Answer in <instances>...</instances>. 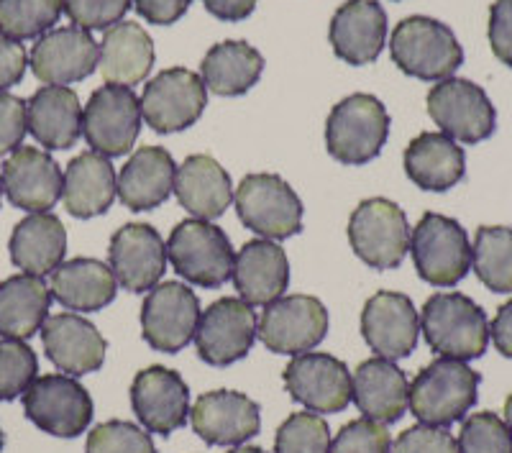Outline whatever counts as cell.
Masks as SVG:
<instances>
[{
	"label": "cell",
	"instance_id": "cell-1",
	"mask_svg": "<svg viewBox=\"0 0 512 453\" xmlns=\"http://www.w3.org/2000/svg\"><path fill=\"white\" fill-rule=\"evenodd\" d=\"M425 343L443 359L472 361L487 351L489 320L472 297L461 292H436L420 315Z\"/></svg>",
	"mask_w": 512,
	"mask_h": 453
},
{
	"label": "cell",
	"instance_id": "cell-2",
	"mask_svg": "<svg viewBox=\"0 0 512 453\" xmlns=\"http://www.w3.org/2000/svg\"><path fill=\"white\" fill-rule=\"evenodd\" d=\"M479 377L472 366L459 359H436L420 369L408 390L410 413L423 425H446L464 420L477 405Z\"/></svg>",
	"mask_w": 512,
	"mask_h": 453
},
{
	"label": "cell",
	"instance_id": "cell-3",
	"mask_svg": "<svg viewBox=\"0 0 512 453\" xmlns=\"http://www.w3.org/2000/svg\"><path fill=\"white\" fill-rule=\"evenodd\" d=\"M390 54L405 75L425 82L454 77L464 64V49L454 31L428 16H410L400 21L392 31Z\"/></svg>",
	"mask_w": 512,
	"mask_h": 453
},
{
	"label": "cell",
	"instance_id": "cell-4",
	"mask_svg": "<svg viewBox=\"0 0 512 453\" xmlns=\"http://www.w3.org/2000/svg\"><path fill=\"white\" fill-rule=\"evenodd\" d=\"M390 136V116L382 100L367 93H356L333 105L326 121V146L336 162L367 164L379 157Z\"/></svg>",
	"mask_w": 512,
	"mask_h": 453
},
{
	"label": "cell",
	"instance_id": "cell-5",
	"mask_svg": "<svg viewBox=\"0 0 512 453\" xmlns=\"http://www.w3.org/2000/svg\"><path fill=\"white\" fill-rule=\"evenodd\" d=\"M167 259L190 285L213 290L231 279L236 254L221 228L210 221L187 218L169 233Z\"/></svg>",
	"mask_w": 512,
	"mask_h": 453
},
{
	"label": "cell",
	"instance_id": "cell-6",
	"mask_svg": "<svg viewBox=\"0 0 512 453\" xmlns=\"http://www.w3.org/2000/svg\"><path fill=\"white\" fill-rule=\"evenodd\" d=\"M410 251L420 279L433 287H456L472 269V244L459 221L425 213L410 233Z\"/></svg>",
	"mask_w": 512,
	"mask_h": 453
},
{
	"label": "cell",
	"instance_id": "cell-7",
	"mask_svg": "<svg viewBox=\"0 0 512 453\" xmlns=\"http://www.w3.org/2000/svg\"><path fill=\"white\" fill-rule=\"evenodd\" d=\"M233 203L241 223L262 239H290L303 228V203L277 175H246L233 192Z\"/></svg>",
	"mask_w": 512,
	"mask_h": 453
},
{
	"label": "cell",
	"instance_id": "cell-8",
	"mask_svg": "<svg viewBox=\"0 0 512 453\" xmlns=\"http://www.w3.org/2000/svg\"><path fill=\"white\" fill-rule=\"evenodd\" d=\"M349 241L367 267L395 269L410 251L408 218L392 200L369 198L351 213Z\"/></svg>",
	"mask_w": 512,
	"mask_h": 453
},
{
	"label": "cell",
	"instance_id": "cell-9",
	"mask_svg": "<svg viewBox=\"0 0 512 453\" xmlns=\"http://www.w3.org/2000/svg\"><path fill=\"white\" fill-rule=\"evenodd\" d=\"M24 413L49 436L77 438L93 423V397L70 374H47L24 392Z\"/></svg>",
	"mask_w": 512,
	"mask_h": 453
},
{
	"label": "cell",
	"instance_id": "cell-10",
	"mask_svg": "<svg viewBox=\"0 0 512 453\" xmlns=\"http://www.w3.org/2000/svg\"><path fill=\"white\" fill-rule=\"evenodd\" d=\"M428 116L441 134L461 144H479L495 134L497 111L477 82L446 77L428 93Z\"/></svg>",
	"mask_w": 512,
	"mask_h": 453
},
{
	"label": "cell",
	"instance_id": "cell-11",
	"mask_svg": "<svg viewBox=\"0 0 512 453\" xmlns=\"http://www.w3.org/2000/svg\"><path fill=\"white\" fill-rule=\"evenodd\" d=\"M141 98L123 85H103L82 111V134L103 157H121L134 149L141 134Z\"/></svg>",
	"mask_w": 512,
	"mask_h": 453
},
{
	"label": "cell",
	"instance_id": "cell-12",
	"mask_svg": "<svg viewBox=\"0 0 512 453\" xmlns=\"http://www.w3.org/2000/svg\"><path fill=\"white\" fill-rule=\"evenodd\" d=\"M208 105L203 77L185 67L162 70L144 85L141 116L157 134H177L198 123Z\"/></svg>",
	"mask_w": 512,
	"mask_h": 453
},
{
	"label": "cell",
	"instance_id": "cell-13",
	"mask_svg": "<svg viewBox=\"0 0 512 453\" xmlns=\"http://www.w3.org/2000/svg\"><path fill=\"white\" fill-rule=\"evenodd\" d=\"M328 333V310L318 297L287 295L269 302L256 326V336L274 354L313 351Z\"/></svg>",
	"mask_w": 512,
	"mask_h": 453
},
{
	"label": "cell",
	"instance_id": "cell-14",
	"mask_svg": "<svg viewBox=\"0 0 512 453\" xmlns=\"http://www.w3.org/2000/svg\"><path fill=\"white\" fill-rule=\"evenodd\" d=\"M256 313L241 297H221L200 313L195 331L198 356L210 366H231L244 359L256 341Z\"/></svg>",
	"mask_w": 512,
	"mask_h": 453
},
{
	"label": "cell",
	"instance_id": "cell-15",
	"mask_svg": "<svg viewBox=\"0 0 512 453\" xmlns=\"http://www.w3.org/2000/svg\"><path fill=\"white\" fill-rule=\"evenodd\" d=\"M200 320L198 295L182 282H164L149 290L141 305V333L152 349L177 354L195 338Z\"/></svg>",
	"mask_w": 512,
	"mask_h": 453
},
{
	"label": "cell",
	"instance_id": "cell-16",
	"mask_svg": "<svg viewBox=\"0 0 512 453\" xmlns=\"http://www.w3.org/2000/svg\"><path fill=\"white\" fill-rule=\"evenodd\" d=\"M285 390L310 413H341L351 402V374L341 359L320 351L292 356L282 372Z\"/></svg>",
	"mask_w": 512,
	"mask_h": 453
},
{
	"label": "cell",
	"instance_id": "cell-17",
	"mask_svg": "<svg viewBox=\"0 0 512 453\" xmlns=\"http://www.w3.org/2000/svg\"><path fill=\"white\" fill-rule=\"evenodd\" d=\"M361 336L382 359H405L420 338V315L413 300L400 292H377L361 310Z\"/></svg>",
	"mask_w": 512,
	"mask_h": 453
},
{
	"label": "cell",
	"instance_id": "cell-18",
	"mask_svg": "<svg viewBox=\"0 0 512 453\" xmlns=\"http://www.w3.org/2000/svg\"><path fill=\"white\" fill-rule=\"evenodd\" d=\"M100 44L80 26H62L39 36L29 54L36 80L44 85H72L90 77L98 67Z\"/></svg>",
	"mask_w": 512,
	"mask_h": 453
},
{
	"label": "cell",
	"instance_id": "cell-19",
	"mask_svg": "<svg viewBox=\"0 0 512 453\" xmlns=\"http://www.w3.org/2000/svg\"><path fill=\"white\" fill-rule=\"evenodd\" d=\"M131 405L149 433L169 436L190 418V390L185 379L167 366H149L131 384Z\"/></svg>",
	"mask_w": 512,
	"mask_h": 453
},
{
	"label": "cell",
	"instance_id": "cell-20",
	"mask_svg": "<svg viewBox=\"0 0 512 453\" xmlns=\"http://www.w3.org/2000/svg\"><path fill=\"white\" fill-rule=\"evenodd\" d=\"M108 259L123 290L149 292L167 269V246L149 223H126L113 233Z\"/></svg>",
	"mask_w": 512,
	"mask_h": 453
},
{
	"label": "cell",
	"instance_id": "cell-21",
	"mask_svg": "<svg viewBox=\"0 0 512 453\" xmlns=\"http://www.w3.org/2000/svg\"><path fill=\"white\" fill-rule=\"evenodd\" d=\"M3 192L13 208L29 213H49L62 198L64 175L47 151L18 146L0 172Z\"/></svg>",
	"mask_w": 512,
	"mask_h": 453
},
{
	"label": "cell",
	"instance_id": "cell-22",
	"mask_svg": "<svg viewBox=\"0 0 512 453\" xmlns=\"http://www.w3.org/2000/svg\"><path fill=\"white\" fill-rule=\"evenodd\" d=\"M190 420L208 446H241L262 428V410L241 392L216 390L198 397Z\"/></svg>",
	"mask_w": 512,
	"mask_h": 453
},
{
	"label": "cell",
	"instance_id": "cell-23",
	"mask_svg": "<svg viewBox=\"0 0 512 453\" xmlns=\"http://www.w3.org/2000/svg\"><path fill=\"white\" fill-rule=\"evenodd\" d=\"M333 54L341 62L372 64L387 41V13L377 0H346L331 18L328 29Z\"/></svg>",
	"mask_w": 512,
	"mask_h": 453
},
{
	"label": "cell",
	"instance_id": "cell-24",
	"mask_svg": "<svg viewBox=\"0 0 512 453\" xmlns=\"http://www.w3.org/2000/svg\"><path fill=\"white\" fill-rule=\"evenodd\" d=\"M41 343H44L47 359L59 372L70 377L98 372L105 361V349H108L98 328L75 313H59L47 318V323L41 326Z\"/></svg>",
	"mask_w": 512,
	"mask_h": 453
},
{
	"label": "cell",
	"instance_id": "cell-25",
	"mask_svg": "<svg viewBox=\"0 0 512 453\" xmlns=\"http://www.w3.org/2000/svg\"><path fill=\"white\" fill-rule=\"evenodd\" d=\"M408 377L395 361L374 356L361 361L351 377V400L361 410V415L374 423L390 425L408 410Z\"/></svg>",
	"mask_w": 512,
	"mask_h": 453
},
{
	"label": "cell",
	"instance_id": "cell-26",
	"mask_svg": "<svg viewBox=\"0 0 512 453\" xmlns=\"http://www.w3.org/2000/svg\"><path fill=\"white\" fill-rule=\"evenodd\" d=\"M233 285L239 297L249 305H264L280 300L290 285V262L287 254L269 239L244 244L233 262Z\"/></svg>",
	"mask_w": 512,
	"mask_h": 453
},
{
	"label": "cell",
	"instance_id": "cell-27",
	"mask_svg": "<svg viewBox=\"0 0 512 453\" xmlns=\"http://www.w3.org/2000/svg\"><path fill=\"white\" fill-rule=\"evenodd\" d=\"M118 195L116 169L98 151H82L67 164L62 182V203L75 218H95L111 208Z\"/></svg>",
	"mask_w": 512,
	"mask_h": 453
},
{
	"label": "cell",
	"instance_id": "cell-28",
	"mask_svg": "<svg viewBox=\"0 0 512 453\" xmlns=\"http://www.w3.org/2000/svg\"><path fill=\"white\" fill-rule=\"evenodd\" d=\"M26 123L44 149H70L82 134L80 98L67 85H44L26 103Z\"/></svg>",
	"mask_w": 512,
	"mask_h": 453
},
{
	"label": "cell",
	"instance_id": "cell-29",
	"mask_svg": "<svg viewBox=\"0 0 512 453\" xmlns=\"http://www.w3.org/2000/svg\"><path fill=\"white\" fill-rule=\"evenodd\" d=\"M177 164L162 146H144L131 154L118 175V198L128 210H152L175 192Z\"/></svg>",
	"mask_w": 512,
	"mask_h": 453
},
{
	"label": "cell",
	"instance_id": "cell-30",
	"mask_svg": "<svg viewBox=\"0 0 512 453\" xmlns=\"http://www.w3.org/2000/svg\"><path fill=\"white\" fill-rule=\"evenodd\" d=\"M175 195L192 218L216 221L233 203V185L216 159L208 154H195L177 167Z\"/></svg>",
	"mask_w": 512,
	"mask_h": 453
},
{
	"label": "cell",
	"instance_id": "cell-31",
	"mask_svg": "<svg viewBox=\"0 0 512 453\" xmlns=\"http://www.w3.org/2000/svg\"><path fill=\"white\" fill-rule=\"evenodd\" d=\"M154 67V41L144 26L136 21H121V24L105 29L100 41L98 70L108 85H139L149 77Z\"/></svg>",
	"mask_w": 512,
	"mask_h": 453
},
{
	"label": "cell",
	"instance_id": "cell-32",
	"mask_svg": "<svg viewBox=\"0 0 512 453\" xmlns=\"http://www.w3.org/2000/svg\"><path fill=\"white\" fill-rule=\"evenodd\" d=\"M52 300L75 313H95L116 300V274L98 259H70L52 272Z\"/></svg>",
	"mask_w": 512,
	"mask_h": 453
},
{
	"label": "cell",
	"instance_id": "cell-33",
	"mask_svg": "<svg viewBox=\"0 0 512 453\" xmlns=\"http://www.w3.org/2000/svg\"><path fill=\"white\" fill-rule=\"evenodd\" d=\"M405 172L423 190L446 192L464 180V149L446 134L425 131L405 149Z\"/></svg>",
	"mask_w": 512,
	"mask_h": 453
},
{
	"label": "cell",
	"instance_id": "cell-34",
	"mask_svg": "<svg viewBox=\"0 0 512 453\" xmlns=\"http://www.w3.org/2000/svg\"><path fill=\"white\" fill-rule=\"evenodd\" d=\"M52 308V290L36 274H13L0 282V336L26 341L41 331Z\"/></svg>",
	"mask_w": 512,
	"mask_h": 453
},
{
	"label": "cell",
	"instance_id": "cell-35",
	"mask_svg": "<svg viewBox=\"0 0 512 453\" xmlns=\"http://www.w3.org/2000/svg\"><path fill=\"white\" fill-rule=\"evenodd\" d=\"M11 262L26 274H52L67 251V231L52 213H31L11 233Z\"/></svg>",
	"mask_w": 512,
	"mask_h": 453
},
{
	"label": "cell",
	"instance_id": "cell-36",
	"mask_svg": "<svg viewBox=\"0 0 512 453\" xmlns=\"http://www.w3.org/2000/svg\"><path fill=\"white\" fill-rule=\"evenodd\" d=\"M264 72V57L246 41H223L210 47L200 64L205 90L236 98L254 88Z\"/></svg>",
	"mask_w": 512,
	"mask_h": 453
},
{
	"label": "cell",
	"instance_id": "cell-37",
	"mask_svg": "<svg viewBox=\"0 0 512 453\" xmlns=\"http://www.w3.org/2000/svg\"><path fill=\"white\" fill-rule=\"evenodd\" d=\"M472 267L487 290L512 292V228H479L472 246Z\"/></svg>",
	"mask_w": 512,
	"mask_h": 453
},
{
	"label": "cell",
	"instance_id": "cell-38",
	"mask_svg": "<svg viewBox=\"0 0 512 453\" xmlns=\"http://www.w3.org/2000/svg\"><path fill=\"white\" fill-rule=\"evenodd\" d=\"M64 0H0V34L24 41L44 36L59 21Z\"/></svg>",
	"mask_w": 512,
	"mask_h": 453
},
{
	"label": "cell",
	"instance_id": "cell-39",
	"mask_svg": "<svg viewBox=\"0 0 512 453\" xmlns=\"http://www.w3.org/2000/svg\"><path fill=\"white\" fill-rule=\"evenodd\" d=\"M39 372V361L24 341L3 338L0 341V402L24 397Z\"/></svg>",
	"mask_w": 512,
	"mask_h": 453
},
{
	"label": "cell",
	"instance_id": "cell-40",
	"mask_svg": "<svg viewBox=\"0 0 512 453\" xmlns=\"http://www.w3.org/2000/svg\"><path fill=\"white\" fill-rule=\"evenodd\" d=\"M331 430L315 413H295L280 425L274 438V453H328Z\"/></svg>",
	"mask_w": 512,
	"mask_h": 453
},
{
	"label": "cell",
	"instance_id": "cell-41",
	"mask_svg": "<svg viewBox=\"0 0 512 453\" xmlns=\"http://www.w3.org/2000/svg\"><path fill=\"white\" fill-rule=\"evenodd\" d=\"M85 453H157L152 436L128 420H108L90 430Z\"/></svg>",
	"mask_w": 512,
	"mask_h": 453
},
{
	"label": "cell",
	"instance_id": "cell-42",
	"mask_svg": "<svg viewBox=\"0 0 512 453\" xmlns=\"http://www.w3.org/2000/svg\"><path fill=\"white\" fill-rule=\"evenodd\" d=\"M459 453H512V433L495 413H474L461 425Z\"/></svg>",
	"mask_w": 512,
	"mask_h": 453
},
{
	"label": "cell",
	"instance_id": "cell-43",
	"mask_svg": "<svg viewBox=\"0 0 512 453\" xmlns=\"http://www.w3.org/2000/svg\"><path fill=\"white\" fill-rule=\"evenodd\" d=\"M328 453H392V438L382 423L359 418L338 430Z\"/></svg>",
	"mask_w": 512,
	"mask_h": 453
},
{
	"label": "cell",
	"instance_id": "cell-44",
	"mask_svg": "<svg viewBox=\"0 0 512 453\" xmlns=\"http://www.w3.org/2000/svg\"><path fill=\"white\" fill-rule=\"evenodd\" d=\"M131 8V0H64V11L75 26L85 31L111 29Z\"/></svg>",
	"mask_w": 512,
	"mask_h": 453
},
{
	"label": "cell",
	"instance_id": "cell-45",
	"mask_svg": "<svg viewBox=\"0 0 512 453\" xmlns=\"http://www.w3.org/2000/svg\"><path fill=\"white\" fill-rule=\"evenodd\" d=\"M392 453H459V448L446 428L420 423L397 436Z\"/></svg>",
	"mask_w": 512,
	"mask_h": 453
},
{
	"label": "cell",
	"instance_id": "cell-46",
	"mask_svg": "<svg viewBox=\"0 0 512 453\" xmlns=\"http://www.w3.org/2000/svg\"><path fill=\"white\" fill-rule=\"evenodd\" d=\"M29 123H26V103L16 95L0 93V157L16 151L24 141Z\"/></svg>",
	"mask_w": 512,
	"mask_h": 453
},
{
	"label": "cell",
	"instance_id": "cell-47",
	"mask_svg": "<svg viewBox=\"0 0 512 453\" xmlns=\"http://www.w3.org/2000/svg\"><path fill=\"white\" fill-rule=\"evenodd\" d=\"M489 47L502 64L512 67V0H495L489 8Z\"/></svg>",
	"mask_w": 512,
	"mask_h": 453
},
{
	"label": "cell",
	"instance_id": "cell-48",
	"mask_svg": "<svg viewBox=\"0 0 512 453\" xmlns=\"http://www.w3.org/2000/svg\"><path fill=\"white\" fill-rule=\"evenodd\" d=\"M26 67H29V54L24 44L0 34V93L24 80Z\"/></svg>",
	"mask_w": 512,
	"mask_h": 453
},
{
	"label": "cell",
	"instance_id": "cell-49",
	"mask_svg": "<svg viewBox=\"0 0 512 453\" xmlns=\"http://www.w3.org/2000/svg\"><path fill=\"white\" fill-rule=\"evenodd\" d=\"M190 3L192 0H131L136 13L154 26H169L180 21Z\"/></svg>",
	"mask_w": 512,
	"mask_h": 453
},
{
	"label": "cell",
	"instance_id": "cell-50",
	"mask_svg": "<svg viewBox=\"0 0 512 453\" xmlns=\"http://www.w3.org/2000/svg\"><path fill=\"white\" fill-rule=\"evenodd\" d=\"M489 338L495 341L497 351L507 359H512V300H507L500 310H497L492 326H489Z\"/></svg>",
	"mask_w": 512,
	"mask_h": 453
},
{
	"label": "cell",
	"instance_id": "cell-51",
	"mask_svg": "<svg viewBox=\"0 0 512 453\" xmlns=\"http://www.w3.org/2000/svg\"><path fill=\"white\" fill-rule=\"evenodd\" d=\"M259 0H203V6L208 8L218 21H244L254 13Z\"/></svg>",
	"mask_w": 512,
	"mask_h": 453
},
{
	"label": "cell",
	"instance_id": "cell-52",
	"mask_svg": "<svg viewBox=\"0 0 512 453\" xmlns=\"http://www.w3.org/2000/svg\"><path fill=\"white\" fill-rule=\"evenodd\" d=\"M505 425L510 428V433H512V395L505 400Z\"/></svg>",
	"mask_w": 512,
	"mask_h": 453
},
{
	"label": "cell",
	"instance_id": "cell-53",
	"mask_svg": "<svg viewBox=\"0 0 512 453\" xmlns=\"http://www.w3.org/2000/svg\"><path fill=\"white\" fill-rule=\"evenodd\" d=\"M228 453H267V451H262V448H256V446H236Z\"/></svg>",
	"mask_w": 512,
	"mask_h": 453
},
{
	"label": "cell",
	"instance_id": "cell-54",
	"mask_svg": "<svg viewBox=\"0 0 512 453\" xmlns=\"http://www.w3.org/2000/svg\"><path fill=\"white\" fill-rule=\"evenodd\" d=\"M3 443H6V438H3V428H0V451H3Z\"/></svg>",
	"mask_w": 512,
	"mask_h": 453
},
{
	"label": "cell",
	"instance_id": "cell-55",
	"mask_svg": "<svg viewBox=\"0 0 512 453\" xmlns=\"http://www.w3.org/2000/svg\"><path fill=\"white\" fill-rule=\"evenodd\" d=\"M0 198H3V182H0Z\"/></svg>",
	"mask_w": 512,
	"mask_h": 453
}]
</instances>
